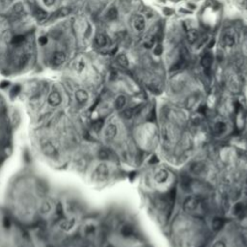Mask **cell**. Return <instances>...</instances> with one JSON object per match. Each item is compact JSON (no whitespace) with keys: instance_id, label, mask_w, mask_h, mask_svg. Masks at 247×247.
<instances>
[{"instance_id":"1","label":"cell","mask_w":247,"mask_h":247,"mask_svg":"<svg viewBox=\"0 0 247 247\" xmlns=\"http://www.w3.org/2000/svg\"><path fill=\"white\" fill-rule=\"evenodd\" d=\"M39 147L41 149V152L46 155V158L55 159L59 158L60 157V150L56 143L48 137H42L39 141Z\"/></svg>"},{"instance_id":"2","label":"cell","mask_w":247,"mask_h":247,"mask_svg":"<svg viewBox=\"0 0 247 247\" xmlns=\"http://www.w3.org/2000/svg\"><path fill=\"white\" fill-rule=\"evenodd\" d=\"M47 103L51 107H58L62 103V96L57 91H53L48 95L47 98Z\"/></svg>"},{"instance_id":"3","label":"cell","mask_w":247,"mask_h":247,"mask_svg":"<svg viewBox=\"0 0 247 247\" xmlns=\"http://www.w3.org/2000/svg\"><path fill=\"white\" fill-rule=\"evenodd\" d=\"M198 205H199V201H198L197 198L189 197L184 203V210L185 212H194L198 207Z\"/></svg>"},{"instance_id":"4","label":"cell","mask_w":247,"mask_h":247,"mask_svg":"<svg viewBox=\"0 0 247 247\" xmlns=\"http://www.w3.org/2000/svg\"><path fill=\"white\" fill-rule=\"evenodd\" d=\"M39 210H40V213L42 215H47V214H49L51 212H52L53 205L49 200L46 199V200L42 201V203L40 204V207H39Z\"/></svg>"},{"instance_id":"5","label":"cell","mask_w":247,"mask_h":247,"mask_svg":"<svg viewBox=\"0 0 247 247\" xmlns=\"http://www.w3.org/2000/svg\"><path fill=\"white\" fill-rule=\"evenodd\" d=\"M132 24L133 27L137 30V31H143L145 29V19L142 16L140 15H136L133 19H132Z\"/></svg>"},{"instance_id":"6","label":"cell","mask_w":247,"mask_h":247,"mask_svg":"<svg viewBox=\"0 0 247 247\" xmlns=\"http://www.w3.org/2000/svg\"><path fill=\"white\" fill-rule=\"evenodd\" d=\"M190 170L192 173L196 174V175H201L205 172L206 170V164L201 161L194 162L190 165Z\"/></svg>"},{"instance_id":"7","label":"cell","mask_w":247,"mask_h":247,"mask_svg":"<svg viewBox=\"0 0 247 247\" xmlns=\"http://www.w3.org/2000/svg\"><path fill=\"white\" fill-rule=\"evenodd\" d=\"M117 134V126L114 124H109L105 127V139L108 141H111L114 139V137Z\"/></svg>"},{"instance_id":"8","label":"cell","mask_w":247,"mask_h":247,"mask_svg":"<svg viewBox=\"0 0 247 247\" xmlns=\"http://www.w3.org/2000/svg\"><path fill=\"white\" fill-rule=\"evenodd\" d=\"M75 99L77 103L80 105H83L88 100V94L85 90H77L75 92Z\"/></svg>"},{"instance_id":"9","label":"cell","mask_w":247,"mask_h":247,"mask_svg":"<svg viewBox=\"0 0 247 247\" xmlns=\"http://www.w3.org/2000/svg\"><path fill=\"white\" fill-rule=\"evenodd\" d=\"M96 177L99 180H105L107 177L108 174V169L105 164H100L97 169H96Z\"/></svg>"},{"instance_id":"10","label":"cell","mask_w":247,"mask_h":247,"mask_svg":"<svg viewBox=\"0 0 247 247\" xmlns=\"http://www.w3.org/2000/svg\"><path fill=\"white\" fill-rule=\"evenodd\" d=\"M212 62H213V58H212V55L211 53H207L203 56L202 60H201V64L202 66L206 69V70H210L212 65Z\"/></svg>"},{"instance_id":"11","label":"cell","mask_w":247,"mask_h":247,"mask_svg":"<svg viewBox=\"0 0 247 247\" xmlns=\"http://www.w3.org/2000/svg\"><path fill=\"white\" fill-rule=\"evenodd\" d=\"M65 61H66V55H65L61 51H58V52H55L53 57H52V63L55 66H60L62 65Z\"/></svg>"},{"instance_id":"12","label":"cell","mask_w":247,"mask_h":247,"mask_svg":"<svg viewBox=\"0 0 247 247\" xmlns=\"http://www.w3.org/2000/svg\"><path fill=\"white\" fill-rule=\"evenodd\" d=\"M74 226V221L69 220V219H61L59 222V227L63 231H69Z\"/></svg>"},{"instance_id":"13","label":"cell","mask_w":247,"mask_h":247,"mask_svg":"<svg viewBox=\"0 0 247 247\" xmlns=\"http://www.w3.org/2000/svg\"><path fill=\"white\" fill-rule=\"evenodd\" d=\"M186 39L189 44H195L198 41V32L196 29H190L186 33Z\"/></svg>"},{"instance_id":"14","label":"cell","mask_w":247,"mask_h":247,"mask_svg":"<svg viewBox=\"0 0 247 247\" xmlns=\"http://www.w3.org/2000/svg\"><path fill=\"white\" fill-rule=\"evenodd\" d=\"M191 185V179L187 175H183L180 177V186L185 191H187L190 189Z\"/></svg>"},{"instance_id":"15","label":"cell","mask_w":247,"mask_h":247,"mask_svg":"<svg viewBox=\"0 0 247 247\" xmlns=\"http://www.w3.org/2000/svg\"><path fill=\"white\" fill-rule=\"evenodd\" d=\"M30 55L29 53H21V55L17 60V65L19 68H23L29 61Z\"/></svg>"},{"instance_id":"16","label":"cell","mask_w":247,"mask_h":247,"mask_svg":"<svg viewBox=\"0 0 247 247\" xmlns=\"http://www.w3.org/2000/svg\"><path fill=\"white\" fill-rule=\"evenodd\" d=\"M224 224H225V220H224L223 218H220V217H215V218L212 220V228H213L214 231H219V230H221V229L223 228Z\"/></svg>"},{"instance_id":"17","label":"cell","mask_w":247,"mask_h":247,"mask_svg":"<svg viewBox=\"0 0 247 247\" xmlns=\"http://www.w3.org/2000/svg\"><path fill=\"white\" fill-rule=\"evenodd\" d=\"M96 44L99 47L105 46L107 45V37L105 34H101V33L98 34L96 36Z\"/></svg>"},{"instance_id":"18","label":"cell","mask_w":247,"mask_h":247,"mask_svg":"<svg viewBox=\"0 0 247 247\" xmlns=\"http://www.w3.org/2000/svg\"><path fill=\"white\" fill-rule=\"evenodd\" d=\"M222 44L225 46L232 47V46H234V45H235V39H234V37L230 34H225L222 37Z\"/></svg>"},{"instance_id":"19","label":"cell","mask_w":247,"mask_h":247,"mask_svg":"<svg viewBox=\"0 0 247 247\" xmlns=\"http://www.w3.org/2000/svg\"><path fill=\"white\" fill-rule=\"evenodd\" d=\"M121 234L126 238H129L134 235V228L131 225H126L122 228Z\"/></svg>"},{"instance_id":"20","label":"cell","mask_w":247,"mask_h":247,"mask_svg":"<svg viewBox=\"0 0 247 247\" xmlns=\"http://www.w3.org/2000/svg\"><path fill=\"white\" fill-rule=\"evenodd\" d=\"M98 158L101 160H107L110 158V153L105 148H100L98 152Z\"/></svg>"},{"instance_id":"21","label":"cell","mask_w":247,"mask_h":247,"mask_svg":"<svg viewBox=\"0 0 247 247\" xmlns=\"http://www.w3.org/2000/svg\"><path fill=\"white\" fill-rule=\"evenodd\" d=\"M168 178V173L167 171L163 170V169H161V170H159L157 175H155V180L158 181V183H164V181L167 180Z\"/></svg>"},{"instance_id":"22","label":"cell","mask_w":247,"mask_h":247,"mask_svg":"<svg viewBox=\"0 0 247 247\" xmlns=\"http://www.w3.org/2000/svg\"><path fill=\"white\" fill-rule=\"evenodd\" d=\"M117 18H118V10H117L115 7L110 8L106 13V19L108 20H114Z\"/></svg>"},{"instance_id":"23","label":"cell","mask_w":247,"mask_h":247,"mask_svg":"<svg viewBox=\"0 0 247 247\" xmlns=\"http://www.w3.org/2000/svg\"><path fill=\"white\" fill-rule=\"evenodd\" d=\"M126 102V97L125 96H119L115 100V107L120 110V109H122L125 106Z\"/></svg>"},{"instance_id":"24","label":"cell","mask_w":247,"mask_h":247,"mask_svg":"<svg viewBox=\"0 0 247 247\" xmlns=\"http://www.w3.org/2000/svg\"><path fill=\"white\" fill-rule=\"evenodd\" d=\"M213 129H214V132L216 134H222L226 129V125L223 122H217L214 125Z\"/></svg>"},{"instance_id":"25","label":"cell","mask_w":247,"mask_h":247,"mask_svg":"<svg viewBox=\"0 0 247 247\" xmlns=\"http://www.w3.org/2000/svg\"><path fill=\"white\" fill-rule=\"evenodd\" d=\"M117 62H118V64L120 65V66L124 67V68H126L128 66V60L126 58V56L125 54H119L118 57H117Z\"/></svg>"},{"instance_id":"26","label":"cell","mask_w":247,"mask_h":247,"mask_svg":"<svg viewBox=\"0 0 247 247\" xmlns=\"http://www.w3.org/2000/svg\"><path fill=\"white\" fill-rule=\"evenodd\" d=\"M103 126H105V121H103L102 119H99V120H97V121H95V122L93 123L92 127H93V129H94L95 132H100L101 129H102Z\"/></svg>"},{"instance_id":"27","label":"cell","mask_w":247,"mask_h":247,"mask_svg":"<svg viewBox=\"0 0 247 247\" xmlns=\"http://www.w3.org/2000/svg\"><path fill=\"white\" fill-rule=\"evenodd\" d=\"M35 16L39 20H45L47 17V14H46V12H45L42 9H37L35 12Z\"/></svg>"},{"instance_id":"28","label":"cell","mask_w":247,"mask_h":247,"mask_svg":"<svg viewBox=\"0 0 247 247\" xmlns=\"http://www.w3.org/2000/svg\"><path fill=\"white\" fill-rule=\"evenodd\" d=\"M95 232H96V227L93 224H88L84 228V234L86 236H92Z\"/></svg>"},{"instance_id":"29","label":"cell","mask_w":247,"mask_h":247,"mask_svg":"<svg viewBox=\"0 0 247 247\" xmlns=\"http://www.w3.org/2000/svg\"><path fill=\"white\" fill-rule=\"evenodd\" d=\"M122 116H123V118L126 119V120H129V119H132V117L134 116L133 115V111H132V108H127L126 110H124L122 112Z\"/></svg>"},{"instance_id":"30","label":"cell","mask_w":247,"mask_h":247,"mask_svg":"<svg viewBox=\"0 0 247 247\" xmlns=\"http://www.w3.org/2000/svg\"><path fill=\"white\" fill-rule=\"evenodd\" d=\"M243 211H244V207L241 203L236 204L235 207H234V213L236 215H240L241 213H243Z\"/></svg>"},{"instance_id":"31","label":"cell","mask_w":247,"mask_h":247,"mask_svg":"<svg viewBox=\"0 0 247 247\" xmlns=\"http://www.w3.org/2000/svg\"><path fill=\"white\" fill-rule=\"evenodd\" d=\"M70 12H71V10H69L68 8H61L59 11H57V13H56V15L58 16V17H66L67 15H69L70 14Z\"/></svg>"},{"instance_id":"32","label":"cell","mask_w":247,"mask_h":247,"mask_svg":"<svg viewBox=\"0 0 247 247\" xmlns=\"http://www.w3.org/2000/svg\"><path fill=\"white\" fill-rule=\"evenodd\" d=\"M162 52H163V46H162V45L159 43V44H158L157 46H155V47H154V49H153V53H154L155 55L159 56V55L162 54Z\"/></svg>"},{"instance_id":"33","label":"cell","mask_w":247,"mask_h":247,"mask_svg":"<svg viewBox=\"0 0 247 247\" xmlns=\"http://www.w3.org/2000/svg\"><path fill=\"white\" fill-rule=\"evenodd\" d=\"M23 12V6L20 3H18L14 6V13L16 15H21Z\"/></svg>"},{"instance_id":"34","label":"cell","mask_w":247,"mask_h":247,"mask_svg":"<svg viewBox=\"0 0 247 247\" xmlns=\"http://www.w3.org/2000/svg\"><path fill=\"white\" fill-rule=\"evenodd\" d=\"M143 108H144V105H136L135 107H132V111H133V115L134 116H137L141 113V111L143 110Z\"/></svg>"},{"instance_id":"35","label":"cell","mask_w":247,"mask_h":247,"mask_svg":"<svg viewBox=\"0 0 247 247\" xmlns=\"http://www.w3.org/2000/svg\"><path fill=\"white\" fill-rule=\"evenodd\" d=\"M23 41H24V37H23V36H17V37H15L14 39H13V44L19 45V44H21Z\"/></svg>"},{"instance_id":"36","label":"cell","mask_w":247,"mask_h":247,"mask_svg":"<svg viewBox=\"0 0 247 247\" xmlns=\"http://www.w3.org/2000/svg\"><path fill=\"white\" fill-rule=\"evenodd\" d=\"M212 247H226V244H225V242H224V241L218 240V241H216V242L213 244V246H212Z\"/></svg>"},{"instance_id":"37","label":"cell","mask_w":247,"mask_h":247,"mask_svg":"<svg viewBox=\"0 0 247 247\" xmlns=\"http://www.w3.org/2000/svg\"><path fill=\"white\" fill-rule=\"evenodd\" d=\"M19 91H20V87L19 86H16V87H14V89L12 90V93L17 96L19 93Z\"/></svg>"},{"instance_id":"38","label":"cell","mask_w":247,"mask_h":247,"mask_svg":"<svg viewBox=\"0 0 247 247\" xmlns=\"http://www.w3.org/2000/svg\"><path fill=\"white\" fill-rule=\"evenodd\" d=\"M241 239H242V242H243V244H244L245 246H247V233L242 234Z\"/></svg>"},{"instance_id":"39","label":"cell","mask_w":247,"mask_h":247,"mask_svg":"<svg viewBox=\"0 0 247 247\" xmlns=\"http://www.w3.org/2000/svg\"><path fill=\"white\" fill-rule=\"evenodd\" d=\"M39 42H40L41 45H46L47 43V39H46V37H42V38L39 39Z\"/></svg>"},{"instance_id":"40","label":"cell","mask_w":247,"mask_h":247,"mask_svg":"<svg viewBox=\"0 0 247 247\" xmlns=\"http://www.w3.org/2000/svg\"><path fill=\"white\" fill-rule=\"evenodd\" d=\"M206 42H207V37H205V38H202V39H201V41L198 43V46H197V47H198V48H200V47H201V46H203V45L206 43Z\"/></svg>"},{"instance_id":"41","label":"cell","mask_w":247,"mask_h":247,"mask_svg":"<svg viewBox=\"0 0 247 247\" xmlns=\"http://www.w3.org/2000/svg\"><path fill=\"white\" fill-rule=\"evenodd\" d=\"M45 3L47 5V6H51V5H53L55 3V0H44Z\"/></svg>"},{"instance_id":"42","label":"cell","mask_w":247,"mask_h":247,"mask_svg":"<svg viewBox=\"0 0 247 247\" xmlns=\"http://www.w3.org/2000/svg\"><path fill=\"white\" fill-rule=\"evenodd\" d=\"M158 158H157V157H153V158L150 160V163H151V164L158 163Z\"/></svg>"},{"instance_id":"43","label":"cell","mask_w":247,"mask_h":247,"mask_svg":"<svg viewBox=\"0 0 247 247\" xmlns=\"http://www.w3.org/2000/svg\"><path fill=\"white\" fill-rule=\"evenodd\" d=\"M46 247H55L53 244H47V245H46Z\"/></svg>"},{"instance_id":"44","label":"cell","mask_w":247,"mask_h":247,"mask_svg":"<svg viewBox=\"0 0 247 247\" xmlns=\"http://www.w3.org/2000/svg\"><path fill=\"white\" fill-rule=\"evenodd\" d=\"M106 247H114V246H113V245H111V244H109V245H107Z\"/></svg>"},{"instance_id":"45","label":"cell","mask_w":247,"mask_h":247,"mask_svg":"<svg viewBox=\"0 0 247 247\" xmlns=\"http://www.w3.org/2000/svg\"><path fill=\"white\" fill-rule=\"evenodd\" d=\"M201 247H204V246H201Z\"/></svg>"}]
</instances>
